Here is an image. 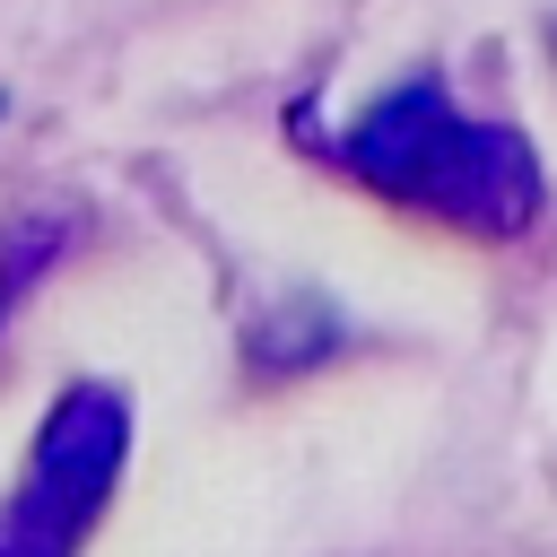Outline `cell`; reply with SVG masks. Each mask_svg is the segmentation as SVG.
Wrapping results in <instances>:
<instances>
[{
    "mask_svg": "<svg viewBox=\"0 0 557 557\" xmlns=\"http://www.w3.org/2000/svg\"><path fill=\"white\" fill-rule=\"evenodd\" d=\"M122 444H131V409L122 392L104 383H70L26 453V479L17 496L0 505V557H78L87 522L104 513L113 496V470H122Z\"/></svg>",
    "mask_w": 557,
    "mask_h": 557,
    "instance_id": "cell-2",
    "label": "cell"
},
{
    "mask_svg": "<svg viewBox=\"0 0 557 557\" xmlns=\"http://www.w3.org/2000/svg\"><path fill=\"white\" fill-rule=\"evenodd\" d=\"M348 174L418 218H444L461 235H522L540 218V165L505 122H470L453 113V96L435 78H409L392 96H374L348 122Z\"/></svg>",
    "mask_w": 557,
    "mask_h": 557,
    "instance_id": "cell-1",
    "label": "cell"
}]
</instances>
